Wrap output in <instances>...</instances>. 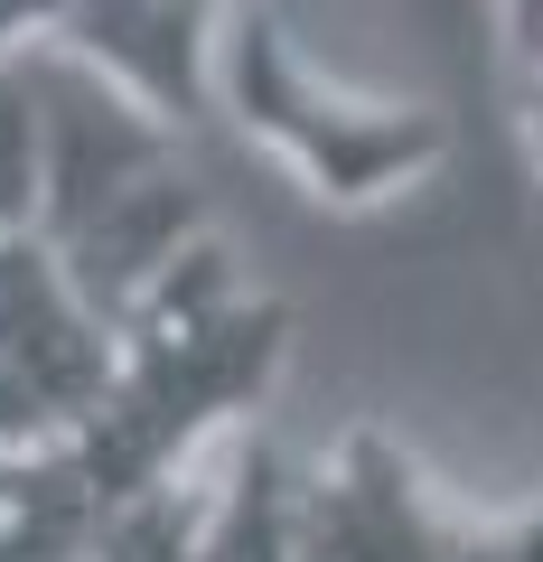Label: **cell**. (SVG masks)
Returning a JSON list of instances; mask_svg holds the SVG:
<instances>
[{"label":"cell","mask_w":543,"mask_h":562,"mask_svg":"<svg viewBox=\"0 0 543 562\" xmlns=\"http://www.w3.org/2000/svg\"><path fill=\"white\" fill-rule=\"evenodd\" d=\"M122 375V338L94 319L38 216L0 225V450L66 441L103 413Z\"/></svg>","instance_id":"4"},{"label":"cell","mask_w":543,"mask_h":562,"mask_svg":"<svg viewBox=\"0 0 543 562\" xmlns=\"http://www.w3.org/2000/svg\"><path fill=\"white\" fill-rule=\"evenodd\" d=\"M38 216V85H29V47L0 57V225Z\"/></svg>","instance_id":"6"},{"label":"cell","mask_w":543,"mask_h":562,"mask_svg":"<svg viewBox=\"0 0 543 562\" xmlns=\"http://www.w3.org/2000/svg\"><path fill=\"white\" fill-rule=\"evenodd\" d=\"M301 562H543V506H450L394 431L357 422L301 469Z\"/></svg>","instance_id":"3"},{"label":"cell","mask_w":543,"mask_h":562,"mask_svg":"<svg viewBox=\"0 0 543 562\" xmlns=\"http://www.w3.org/2000/svg\"><path fill=\"white\" fill-rule=\"evenodd\" d=\"M29 85H38V235L122 338L132 310L169 281V262L216 235L188 169V132H169L142 94H122L103 66L66 47H29Z\"/></svg>","instance_id":"1"},{"label":"cell","mask_w":543,"mask_h":562,"mask_svg":"<svg viewBox=\"0 0 543 562\" xmlns=\"http://www.w3.org/2000/svg\"><path fill=\"white\" fill-rule=\"evenodd\" d=\"M506 20V57H516V113H524V150L543 169V0H497Z\"/></svg>","instance_id":"7"},{"label":"cell","mask_w":543,"mask_h":562,"mask_svg":"<svg viewBox=\"0 0 543 562\" xmlns=\"http://www.w3.org/2000/svg\"><path fill=\"white\" fill-rule=\"evenodd\" d=\"M197 535H206V479H179L160 497H142L84 562H197Z\"/></svg>","instance_id":"5"},{"label":"cell","mask_w":543,"mask_h":562,"mask_svg":"<svg viewBox=\"0 0 543 562\" xmlns=\"http://www.w3.org/2000/svg\"><path fill=\"white\" fill-rule=\"evenodd\" d=\"M76 0H0V57H20V47H47L66 29Z\"/></svg>","instance_id":"8"},{"label":"cell","mask_w":543,"mask_h":562,"mask_svg":"<svg viewBox=\"0 0 543 562\" xmlns=\"http://www.w3.org/2000/svg\"><path fill=\"white\" fill-rule=\"evenodd\" d=\"M216 113L244 140H262L291 179L338 216L422 188L450 160V113L441 103H384L347 94L301 57V38L282 29L272 0H235L216 20Z\"/></svg>","instance_id":"2"}]
</instances>
